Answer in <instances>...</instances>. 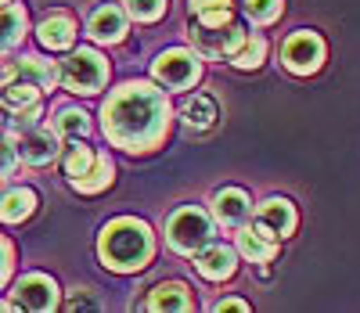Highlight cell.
Listing matches in <instances>:
<instances>
[{
  "instance_id": "cell-1",
  "label": "cell",
  "mask_w": 360,
  "mask_h": 313,
  "mask_svg": "<svg viewBox=\"0 0 360 313\" xmlns=\"http://www.w3.org/2000/svg\"><path fill=\"white\" fill-rule=\"evenodd\" d=\"M105 134L127 151H148L166 137L169 105L152 83H127L105 101Z\"/></svg>"
},
{
  "instance_id": "cell-2",
  "label": "cell",
  "mask_w": 360,
  "mask_h": 313,
  "mask_svg": "<svg viewBox=\"0 0 360 313\" xmlns=\"http://www.w3.org/2000/svg\"><path fill=\"white\" fill-rule=\"evenodd\" d=\"M155 253V241H152V231H148L144 220H134V216H119L112 220L101 238H98V256L108 270H119V274H130V270H141L148 267Z\"/></svg>"
},
{
  "instance_id": "cell-3",
  "label": "cell",
  "mask_w": 360,
  "mask_h": 313,
  "mask_svg": "<svg viewBox=\"0 0 360 313\" xmlns=\"http://www.w3.org/2000/svg\"><path fill=\"white\" fill-rule=\"evenodd\" d=\"M188 40L202 58L220 61L245 44V29L231 18V11H209V15H195V22L188 25Z\"/></svg>"
},
{
  "instance_id": "cell-4",
  "label": "cell",
  "mask_w": 360,
  "mask_h": 313,
  "mask_svg": "<svg viewBox=\"0 0 360 313\" xmlns=\"http://www.w3.org/2000/svg\"><path fill=\"white\" fill-rule=\"evenodd\" d=\"M213 238V220L198 209V205H184L176 209L169 220H166V241L173 253H184V256H195L198 248L209 245Z\"/></svg>"
},
{
  "instance_id": "cell-5",
  "label": "cell",
  "mask_w": 360,
  "mask_h": 313,
  "mask_svg": "<svg viewBox=\"0 0 360 313\" xmlns=\"http://www.w3.org/2000/svg\"><path fill=\"white\" fill-rule=\"evenodd\" d=\"M58 79H62V87L72 90V94H98L108 79V65L98 51L79 47L58 65Z\"/></svg>"
},
{
  "instance_id": "cell-6",
  "label": "cell",
  "mask_w": 360,
  "mask_h": 313,
  "mask_svg": "<svg viewBox=\"0 0 360 313\" xmlns=\"http://www.w3.org/2000/svg\"><path fill=\"white\" fill-rule=\"evenodd\" d=\"M281 61H285L288 72L310 76L324 65V40L317 33H310V29H299V33H292L281 44Z\"/></svg>"
},
{
  "instance_id": "cell-7",
  "label": "cell",
  "mask_w": 360,
  "mask_h": 313,
  "mask_svg": "<svg viewBox=\"0 0 360 313\" xmlns=\"http://www.w3.org/2000/svg\"><path fill=\"white\" fill-rule=\"evenodd\" d=\"M202 76V65H198V54L184 51V47H169L155 58V79H162L166 87L173 90H188L195 87Z\"/></svg>"
},
{
  "instance_id": "cell-8",
  "label": "cell",
  "mask_w": 360,
  "mask_h": 313,
  "mask_svg": "<svg viewBox=\"0 0 360 313\" xmlns=\"http://www.w3.org/2000/svg\"><path fill=\"white\" fill-rule=\"evenodd\" d=\"M18 155L29 166H47L58 159V130H44V127H15V141Z\"/></svg>"
},
{
  "instance_id": "cell-9",
  "label": "cell",
  "mask_w": 360,
  "mask_h": 313,
  "mask_svg": "<svg viewBox=\"0 0 360 313\" xmlns=\"http://www.w3.org/2000/svg\"><path fill=\"white\" fill-rule=\"evenodd\" d=\"M15 306L47 313V309L58 306V285H54L47 274H25L18 285H15Z\"/></svg>"
},
{
  "instance_id": "cell-10",
  "label": "cell",
  "mask_w": 360,
  "mask_h": 313,
  "mask_svg": "<svg viewBox=\"0 0 360 313\" xmlns=\"http://www.w3.org/2000/svg\"><path fill=\"white\" fill-rule=\"evenodd\" d=\"M213 216L231 231H238V227H245V220L252 216V202H249V195L242 191V187H224V191L213 198Z\"/></svg>"
},
{
  "instance_id": "cell-11",
  "label": "cell",
  "mask_w": 360,
  "mask_h": 313,
  "mask_svg": "<svg viewBox=\"0 0 360 313\" xmlns=\"http://www.w3.org/2000/svg\"><path fill=\"white\" fill-rule=\"evenodd\" d=\"M256 227L266 231V234H274L278 241L288 238L295 231V205L288 198H266L259 205V216H256Z\"/></svg>"
},
{
  "instance_id": "cell-12",
  "label": "cell",
  "mask_w": 360,
  "mask_h": 313,
  "mask_svg": "<svg viewBox=\"0 0 360 313\" xmlns=\"http://www.w3.org/2000/svg\"><path fill=\"white\" fill-rule=\"evenodd\" d=\"M0 79H29V83H37L40 90H51L58 83V69L51 65V61L37 58V54H29V58H18L11 61V65L0 72Z\"/></svg>"
},
{
  "instance_id": "cell-13",
  "label": "cell",
  "mask_w": 360,
  "mask_h": 313,
  "mask_svg": "<svg viewBox=\"0 0 360 313\" xmlns=\"http://www.w3.org/2000/svg\"><path fill=\"white\" fill-rule=\"evenodd\" d=\"M86 29L98 44H119L127 37V11L115 8V4H105V8H98L94 15H90Z\"/></svg>"
},
{
  "instance_id": "cell-14",
  "label": "cell",
  "mask_w": 360,
  "mask_h": 313,
  "mask_svg": "<svg viewBox=\"0 0 360 313\" xmlns=\"http://www.w3.org/2000/svg\"><path fill=\"white\" fill-rule=\"evenodd\" d=\"M238 253L249 263H270L278 256V238L259 227H238Z\"/></svg>"
},
{
  "instance_id": "cell-15",
  "label": "cell",
  "mask_w": 360,
  "mask_h": 313,
  "mask_svg": "<svg viewBox=\"0 0 360 313\" xmlns=\"http://www.w3.org/2000/svg\"><path fill=\"white\" fill-rule=\"evenodd\" d=\"M234 253L227 245H205V248H198V256H195V270L202 274V277H209V281H224V277H231L234 274Z\"/></svg>"
},
{
  "instance_id": "cell-16",
  "label": "cell",
  "mask_w": 360,
  "mask_h": 313,
  "mask_svg": "<svg viewBox=\"0 0 360 313\" xmlns=\"http://www.w3.org/2000/svg\"><path fill=\"white\" fill-rule=\"evenodd\" d=\"M37 37H40V44H44L47 51H65V47H72V40H76V22H72V15H65V11L47 15V18L40 22V29H37Z\"/></svg>"
},
{
  "instance_id": "cell-17",
  "label": "cell",
  "mask_w": 360,
  "mask_h": 313,
  "mask_svg": "<svg viewBox=\"0 0 360 313\" xmlns=\"http://www.w3.org/2000/svg\"><path fill=\"white\" fill-rule=\"evenodd\" d=\"M180 119H184V127L191 134H205V130L217 127L220 112H217V101L209 98V94H195V98H188L184 108H180Z\"/></svg>"
},
{
  "instance_id": "cell-18",
  "label": "cell",
  "mask_w": 360,
  "mask_h": 313,
  "mask_svg": "<svg viewBox=\"0 0 360 313\" xmlns=\"http://www.w3.org/2000/svg\"><path fill=\"white\" fill-rule=\"evenodd\" d=\"M148 309H159V313H169V309H191V295L180 281H162V285L152 288L148 295Z\"/></svg>"
},
{
  "instance_id": "cell-19",
  "label": "cell",
  "mask_w": 360,
  "mask_h": 313,
  "mask_svg": "<svg viewBox=\"0 0 360 313\" xmlns=\"http://www.w3.org/2000/svg\"><path fill=\"white\" fill-rule=\"evenodd\" d=\"M37 209V195L29 191V187H15V191H8L4 198H0V220L4 224H22L29 220Z\"/></svg>"
},
{
  "instance_id": "cell-20",
  "label": "cell",
  "mask_w": 360,
  "mask_h": 313,
  "mask_svg": "<svg viewBox=\"0 0 360 313\" xmlns=\"http://www.w3.org/2000/svg\"><path fill=\"white\" fill-rule=\"evenodd\" d=\"M40 87L29 83V79H4V90H0V101H4V108L11 112H22V108H33L40 105Z\"/></svg>"
},
{
  "instance_id": "cell-21",
  "label": "cell",
  "mask_w": 360,
  "mask_h": 313,
  "mask_svg": "<svg viewBox=\"0 0 360 313\" xmlns=\"http://www.w3.org/2000/svg\"><path fill=\"white\" fill-rule=\"evenodd\" d=\"M25 33V11L11 0H0V51H11Z\"/></svg>"
},
{
  "instance_id": "cell-22",
  "label": "cell",
  "mask_w": 360,
  "mask_h": 313,
  "mask_svg": "<svg viewBox=\"0 0 360 313\" xmlns=\"http://www.w3.org/2000/svg\"><path fill=\"white\" fill-rule=\"evenodd\" d=\"M98 159H101V155H98L94 148H86V144H79V141H76V144H72V148L65 151V159H62L69 184H72V180H79V177H86L90 170L98 166Z\"/></svg>"
},
{
  "instance_id": "cell-23",
  "label": "cell",
  "mask_w": 360,
  "mask_h": 313,
  "mask_svg": "<svg viewBox=\"0 0 360 313\" xmlns=\"http://www.w3.org/2000/svg\"><path fill=\"white\" fill-rule=\"evenodd\" d=\"M54 130H58V137L83 141V137L90 134V119H86V112H79V108H58V115H54Z\"/></svg>"
},
{
  "instance_id": "cell-24",
  "label": "cell",
  "mask_w": 360,
  "mask_h": 313,
  "mask_svg": "<svg viewBox=\"0 0 360 313\" xmlns=\"http://www.w3.org/2000/svg\"><path fill=\"white\" fill-rule=\"evenodd\" d=\"M112 177H115V166H112V159H108V155H101V159H98V166L90 170L86 177L72 180V187H76V191H83V195H98V191H105V187L112 184Z\"/></svg>"
},
{
  "instance_id": "cell-25",
  "label": "cell",
  "mask_w": 360,
  "mask_h": 313,
  "mask_svg": "<svg viewBox=\"0 0 360 313\" xmlns=\"http://www.w3.org/2000/svg\"><path fill=\"white\" fill-rule=\"evenodd\" d=\"M263 58H266V44H263V37H245V44L231 54V65H238V69H256Z\"/></svg>"
},
{
  "instance_id": "cell-26",
  "label": "cell",
  "mask_w": 360,
  "mask_h": 313,
  "mask_svg": "<svg viewBox=\"0 0 360 313\" xmlns=\"http://www.w3.org/2000/svg\"><path fill=\"white\" fill-rule=\"evenodd\" d=\"M281 8H285V0H245V15L252 22H259V25L274 22L281 15Z\"/></svg>"
},
{
  "instance_id": "cell-27",
  "label": "cell",
  "mask_w": 360,
  "mask_h": 313,
  "mask_svg": "<svg viewBox=\"0 0 360 313\" xmlns=\"http://www.w3.org/2000/svg\"><path fill=\"white\" fill-rule=\"evenodd\" d=\"M166 11V0H127V15L137 22H155Z\"/></svg>"
},
{
  "instance_id": "cell-28",
  "label": "cell",
  "mask_w": 360,
  "mask_h": 313,
  "mask_svg": "<svg viewBox=\"0 0 360 313\" xmlns=\"http://www.w3.org/2000/svg\"><path fill=\"white\" fill-rule=\"evenodd\" d=\"M15 162H18V148L8 144V141H0V180L15 173Z\"/></svg>"
},
{
  "instance_id": "cell-29",
  "label": "cell",
  "mask_w": 360,
  "mask_h": 313,
  "mask_svg": "<svg viewBox=\"0 0 360 313\" xmlns=\"http://www.w3.org/2000/svg\"><path fill=\"white\" fill-rule=\"evenodd\" d=\"M195 15H209V11H231V0H191Z\"/></svg>"
},
{
  "instance_id": "cell-30",
  "label": "cell",
  "mask_w": 360,
  "mask_h": 313,
  "mask_svg": "<svg viewBox=\"0 0 360 313\" xmlns=\"http://www.w3.org/2000/svg\"><path fill=\"white\" fill-rule=\"evenodd\" d=\"M8 274H11V245L0 238V285L8 281Z\"/></svg>"
},
{
  "instance_id": "cell-31",
  "label": "cell",
  "mask_w": 360,
  "mask_h": 313,
  "mask_svg": "<svg viewBox=\"0 0 360 313\" xmlns=\"http://www.w3.org/2000/svg\"><path fill=\"white\" fill-rule=\"evenodd\" d=\"M65 306H69V309H83V306H86V309H98V302H94V299H83V295H76V299H69Z\"/></svg>"
},
{
  "instance_id": "cell-32",
  "label": "cell",
  "mask_w": 360,
  "mask_h": 313,
  "mask_svg": "<svg viewBox=\"0 0 360 313\" xmlns=\"http://www.w3.org/2000/svg\"><path fill=\"white\" fill-rule=\"evenodd\" d=\"M217 309H249V302H242V299H224V302H217Z\"/></svg>"
}]
</instances>
